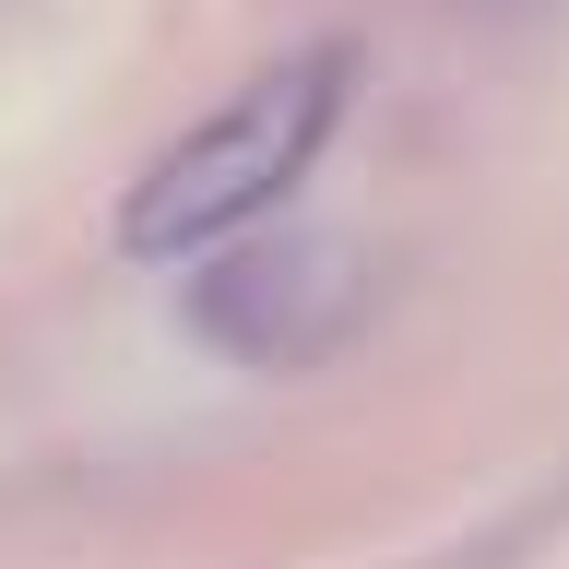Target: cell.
I'll use <instances>...</instances> for the list:
<instances>
[{"instance_id":"6da1fadb","label":"cell","mask_w":569,"mask_h":569,"mask_svg":"<svg viewBox=\"0 0 569 569\" xmlns=\"http://www.w3.org/2000/svg\"><path fill=\"white\" fill-rule=\"evenodd\" d=\"M345 96H356V48H345V36L284 48L273 71H249L190 142H167V154L142 167V190L119 202V249H131V261L238 249L261 213H284L297 190H309L320 142L345 131Z\"/></svg>"},{"instance_id":"7a4b0ae2","label":"cell","mask_w":569,"mask_h":569,"mask_svg":"<svg viewBox=\"0 0 569 569\" xmlns=\"http://www.w3.org/2000/svg\"><path fill=\"white\" fill-rule=\"evenodd\" d=\"M356 261L332 238H284V249H238V261H213L202 273V332L238 368H309V356H332L356 332Z\"/></svg>"}]
</instances>
